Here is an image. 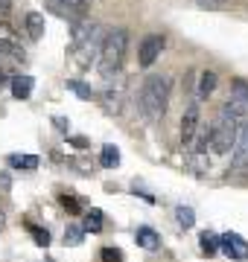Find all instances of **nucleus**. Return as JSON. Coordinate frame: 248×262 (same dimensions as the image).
Here are the masks:
<instances>
[{
  "label": "nucleus",
  "instance_id": "11",
  "mask_svg": "<svg viewBox=\"0 0 248 262\" xmlns=\"http://www.w3.org/2000/svg\"><path fill=\"white\" fill-rule=\"evenodd\" d=\"M134 239H137V245H140V248H146V251H155V248L161 245V236L155 233L152 227H140V230L134 233Z\"/></svg>",
  "mask_w": 248,
  "mask_h": 262
},
{
  "label": "nucleus",
  "instance_id": "20",
  "mask_svg": "<svg viewBox=\"0 0 248 262\" xmlns=\"http://www.w3.org/2000/svg\"><path fill=\"white\" fill-rule=\"evenodd\" d=\"M196 6L208 12H222V9H231V0H196Z\"/></svg>",
  "mask_w": 248,
  "mask_h": 262
},
{
  "label": "nucleus",
  "instance_id": "26",
  "mask_svg": "<svg viewBox=\"0 0 248 262\" xmlns=\"http://www.w3.org/2000/svg\"><path fill=\"white\" fill-rule=\"evenodd\" d=\"M67 3H73V6H79V9H88V3H91V0H67Z\"/></svg>",
  "mask_w": 248,
  "mask_h": 262
},
{
  "label": "nucleus",
  "instance_id": "14",
  "mask_svg": "<svg viewBox=\"0 0 248 262\" xmlns=\"http://www.w3.org/2000/svg\"><path fill=\"white\" fill-rule=\"evenodd\" d=\"M213 91H216V73L204 70V73L199 76V96L204 99V96H210Z\"/></svg>",
  "mask_w": 248,
  "mask_h": 262
},
{
  "label": "nucleus",
  "instance_id": "22",
  "mask_svg": "<svg viewBox=\"0 0 248 262\" xmlns=\"http://www.w3.org/2000/svg\"><path fill=\"white\" fill-rule=\"evenodd\" d=\"M29 233H32V239H35L41 248H47V245H50V233H47V230H41V227L29 225Z\"/></svg>",
  "mask_w": 248,
  "mask_h": 262
},
{
  "label": "nucleus",
  "instance_id": "12",
  "mask_svg": "<svg viewBox=\"0 0 248 262\" xmlns=\"http://www.w3.org/2000/svg\"><path fill=\"white\" fill-rule=\"evenodd\" d=\"M27 32L32 41H38V38H44V15H38V12H29L27 15Z\"/></svg>",
  "mask_w": 248,
  "mask_h": 262
},
{
  "label": "nucleus",
  "instance_id": "13",
  "mask_svg": "<svg viewBox=\"0 0 248 262\" xmlns=\"http://www.w3.org/2000/svg\"><path fill=\"white\" fill-rule=\"evenodd\" d=\"M99 163H102L105 169H117V166H120V149H117V146H102Z\"/></svg>",
  "mask_w": 248,
  "mask_h": 262
},
{
  "label": "nucleus",
  "instance_id": "24",
  "mask_svg": "<svg viewBox=\"0 0 248 262\" xmlns=\"http://www.w3.org/2000/svg\"><path fill=\"white\" fill-rule=\"evenodd\" d=\"M102 259H105V262H123V256H120V251H117V248H105V251H102Z\"/></svg>",
  "mask_w": 248,
  "mask_h": 262
},
{
  "label": "nucleus",
  "instance_id": "15",
  "mask_svg": "<svg viewBox=\"0 0 248 262\" xmlns=\"http://www.w3.org/2000/svg\"><path fill=\"white\" fill-rule=\"evenodd\" d=\"M9 163L15 169H35L38 166V158L35 155H9Z\"/></svg>",
  "mask_w": 248,
  "mask_h": 262
},
{
  "label": "nucleus",
  "instance_id": "3",
  "mask_svg": "<svg viewBox=\"0 0 248 262\" xmlns=\"http://www.w3.org/2000/svg\"><path fill=\"white\" fill-rule=\"evenodd\" d=\"M237 137H239V120L222 108L216 122L210 125V151L228 155V151H234V146H237Z\"/></svg>",
  "mask_w": 248,
  "mask_h": 262
},
{
  "label": "nucleus",
  "instance_id": "17",
  "mask_svg": "<svg viewBox=\"0 0 248 262\" xmlns=\"http://www.w3.org/2000/svg\"><path fill=\"white\" fill-rule=\"evenodd\" d=\"M85 230L88 233H99V230H102V213H99V210H91V213L85 215Z\"/></svg>",
  "mask_w": 248,
  "mask_h": 262
},
{
  "label": "nucleus",
  "instance_id": "23",
  "mask_svg": "<svg viewBox=\"0 0 248 262\" xmlns=\"http://www.w3.org/2000/svg\"><path fill=\"white\" fill-rule=\"evenodd\" d=\"M61 207H65V210H70V213H79V201L73 195H61Z\"/></svg>",
  "mask_w": 248,
  "mask_h": 262
},
{
  "label": "nucleus",
  "instance_id": "19",
  "mask_svg": "<svg viewBox=\"0 0 248 262\" xmlns=\"http://www.w3.org/2000/svg\"><path fill=\"white\" fill-rule=\"evenodd\" d=\"M175 219H178V225H181L184 230L196 225V213H193L190 207H178V210H175Z\"/></svg>",
  "mask_w": 248,
  "mask_h": 262
},
{
  "label": "nucleus",
  "instance_id": "25",
  "mask_svg": "<svg viewBox=\"0 0 248 262\" xmlns=\"http://www.w3.org/2000/svg\"><path fill=\"white\" fill-rule=\"evenodd\" d=\"M53 122H56L58 128L65 131V134H67V131H70V122H67V120H61V117H56V120H53Z\"/></svg>",
  "mask_w": 248,
  "mask_h": 262
},
{
  "label": "nucleus",
  "instance_id": "10",
  "mask_svg": "<svg viewBox=\"0 0 248 262\" xmlns=\"http://www.w3.org/2000/svg\"><path fill=\"white\" fill-rule=\"evenodd\" d=\"M32 84H35L32 76H12V96H15V99H29Z\"/></svg>",
  "mask_w": 248,
  "mask_h": 262
},
{
  "label": "nucleus",
  "instance_id": "7",
  "mask_svg": "<svg viewBox=\"0 0 248 262\" xmlns=\"http://www.w3.org/2000/svg\"><path fill=\"white\" fill-rule=\"evenodd\" d=\"M199 134V105H187V111L181 117V143L190 146Z\"/></svg>",
  "mask_w": 248,
  "mask_h": 262
},
{
  "label": "nucleus",
  "instance_id": "16",
  "mask_svg": "<svg viewBox=\"0 0 248 262\" xmlns=\"http://www.w3.org/2000/svg\"><path fill=\"white\" fill-rule=\"evenodd\" d=\"M201 253L204 256H213V253L219 251V236H213V233H201Z\"/></svg>",
  "mask_w": 248,
  "mask_h": 262
},
{
  "label": "nucleus",
  "instance_id": "2",
  "mask_svg": "<svg viewBox=\"0 0 248 262\" xmlns=\"http://www.w3.org/2000/svg\"><path fill=\"white\" fill-rule=\"evenodd\" d=\"M126 44H129L126 29H111L102 35V44H99V73H102V79H111L123 67Z\"/></svg>",
  "mask_w": 248,
  "mask_h": 262
},
{
  "label": "nucleus",
  "instance_id": "4",
  "mask_svg": "<svg viewBox=\"0 0 248 262\" xmlns=\"http://www.w3.org/2000/svg\"><path fill=\"white\" fill-rule=\"evenodd\" d=\"M225 111L234 114L237 120H245L248 117V82L245 79H234L231 96H228V102H225Z\"/></svg>",
  "mask_w": 248,
  "mask_h": 262
},
{
  "label": "nucleus",
  "instance_id": "21",
  "mask_svg": "<svg viewBox=\"0 0 248 262\" xmlns=\"http://www.w3.org/2000/svg\"><path fill=\"white\" fill-rule=\"evenodd\" d=\"M82 239H85V230H82V227H67L65 230V242L67 245H82Z\"/></svg>",
  "mask_w": 248,
  "mask_h": 262
},
{
  "label": "nucleus",
  "instance_id": "5",
  "mask_svg": "<svg viewBox=\"0 0 248 262\" xmlns=\"http://www.w3.org/2000/svg\"><path fill=\"white\" fill-rule=\"evenodd\" d=\"M161 50H163V35H146L140 41V50H137L140 67H152L158 61V56H161Z\"/></svg>",
  "mask_w": 248,
  "mask_h": 262
},
{
  "label": "nucleus",
  "instance_id": "8",
  "mask_svg": "<svg viewBox=\"0 0 248 262\" xmlns=\"http://www.w3.org/2000/svg\"><path fill=\"white\" fill-rule=\"evenodd\" d=\"M47 9L53 12V15H58V18L73 20V24H79V20H82V15H85V9H79V6L67 3V0H47Z\"/></svg>",
  "mask_w": 248,
  "mask_h": 262
},
{
  "label": "nucleus",
  "instance_id": "9",
  "mask_svg": "<svg viewBox=\"0 0 248 262\" xmlns=\"http://www.w3.org/2000/svg\"><path fill=\"white\" fill-rule=\"evenodd\" d=\"M248 166V122L239 125V137L237 146H234V160H231V169H245Z\"/></svg>",
  "mask_w": 248,
  "mask_h": 262
},
{
  "label": "nucleus",
  "instance_id": "1",
  "mask_svg": "<svg viewBox=\"0 0 248 262\" xmlns=\"http://www.w3.org/2000/svg\"><path fill=\"white\" fill-rule=\"evenodd\" d=\"M170 105V79L163 76H152L146 79L140 88V111L146 120H161Z\"/></svg>",
  "mask_w": 248,
  "mask_h": 262
},
{
  "label": "nucleus",
  "instance_id": "18",
  "mask_svg": "<svg viewBox=\"0 0 248 262\" xmlns=\"http://www.w3.org/2000/svg\"><path fill=\"white\" fill-rule=\"evenodd\" d=\"M67 91H73L79 99H91V96H94V91H91L85 82H79V79H70V82H67Z\"/></svg>",
  "mask_w": 248,
  "mask_h": 262
},
{
  "label": "nucleus",
  "instance_id": "6",
  "mask_svg": "<svg viewBox=\"0 0 248 262\" xmlns=\"http://www.w3.org/2000/svg\"><path fill=\"white\" fill-rule=\"evenodd\" d=\"M219 251H225L231 259H245L248 256V242L239 233H225V236H219Z\"/></svg>",
  "mask_w": 248,
  "mask_h": 262
}]
</instances>
